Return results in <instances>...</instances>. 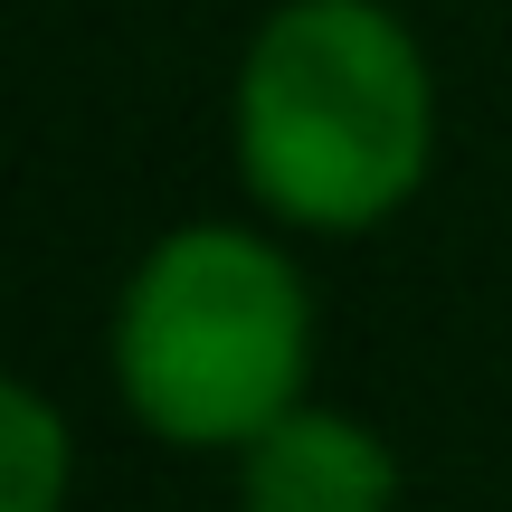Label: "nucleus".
I'll use <instances>...</instances> for the list:
<instances>
[{
  "label": "nucleus",
  "mask_w": 512,
  "mask_h": 512,
  "mask_svg": "<svg viewBox=\"0 0 512 512\" xmlns=\"http://www.w3.org/2000/svg\"><path fill=\"white\" fill-rule=\"evenodd\" d=\"M238 181L304 238L399 219L437 162V76L389 0H275L228 95Z\"/></svg>",
  "instance_id": "obj_1"
},
{
  "label": "nucleus",
  "mask_w": 512,
  "mask_h": 512,
  "mask_svg": "<svg viewBox=\"0 0 512 512\" xmlns=\"http://www.w3.org/2000/svg\"><path fill=\"white\" fill-rule=\"evenodd\" d=\"M313 380V285L275 238L190 219L133 256L114 294V389L133 427L190 456H238Z\"/></svg>",
  "instance_id": "obj_2"
},
{
  "label": "nucleus",
  "mask_w": 512,
  "mask_h": 512,
  "mask_svg": "<svg viewBox=\"0 0 512 512\" xmlns=\"http://www.w3.org/2000/svg\"><path fill=\"white\" fill-rule=\"evenodd\" d=\"M238 512H399V456L380 427L294 399L238 446Z\"/></svg>",
  "instance_id": "obj_3"
},
{
  "label": "nucleus",
  "mask_w": 512,
  "mask_h": 512,
  "mask_svg": "<svg viewBox=\"0 0 512 512\" xmlns=\"http://www.w3.org/2000/svg\"><path fill=\"white\" fill-rule=\"evenodd\" d=\"M76 494V437L38 380L0 389V512H67Z\"/></svg>",
  "instance_id": "obj_4"
}]
</instances>
